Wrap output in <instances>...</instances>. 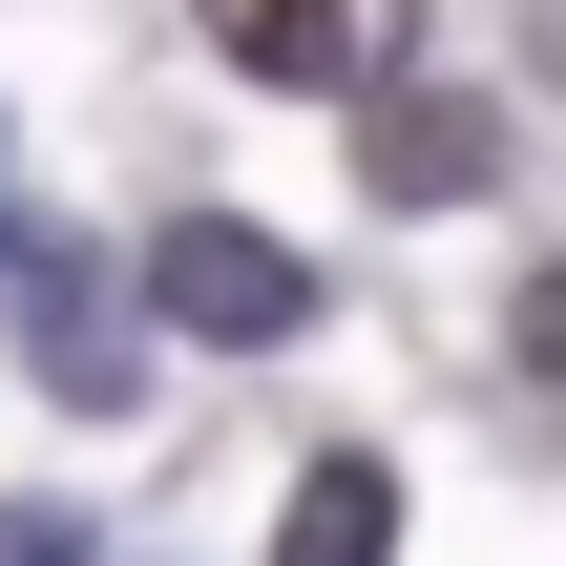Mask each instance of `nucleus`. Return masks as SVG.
Instances as JSON below:
<instances>
[{
	"instance_id": "nucleus-2",
	"label": "nucleus",
	"mask_w": 566,
	"mask_h": 566,
	"mask_svg": "<svg viewBox=\"0 0 566 566\" xmlns=\"http://www.w3.org/2000/svg\"><path fill=\"white\" fill-rule=\"evenodd\" d=\"M399 21L420 0H210V63L231 84H294V105H378L399 84Z\"/></svg>"
},
{
	"instance_id": "nucleus-4",
	"label": "nucleus",
	"mask_w": 566,
	"mask_h": 566,
	"mask_svg": "<svg viewBox=\"0 0 566 566\" xmlns=\"http://www.w3.org/2000/svg\"><path fill=\"white\" fill-rule=\"evenodd\" d=\"M21 357H42V399H63V420H126V378H147V357H126V273H105L84 231H42V252H21Z\"/></svg>"
},
{
	"instance_id": "nucleus-5",
	"label": "nucleus",
	"mask_w": 566,
	"mask_h": 566,
	"mask_svg": "<svg viewBox=\"0 0 566 566\" xmlns=\"http://www.w3.org/2000/svg\"><path fill=\"white\" fill-rule=\"evenodd\" d=\"M273 566H399V462H357V441H336V462L294 483V525H273Z\"/></svg>"
},
{
	"instance_id": "nucleus-1",
	"label": "nucleus",
	"mask_w": 566,
	"mask_h": 566,
	"mask_svg": "<svg viewBox=\"0 0 566 566\" xmlns=\"http://www.w3.org/2000/svg\"><path fill=\"white\" fill-rule=\"evenodd\" d=\"M147 315H168V336L273 357V336H315V273H294L252 210H168V231H147Z\"/></svg>"
},
{
	"instance_id": "nucleus-3",
	"label": "nucleus",
	"mask_w": 566,
	"mask_h": 566,
	"mask_svg": "<svg viewBox=\"0 0 566 566\" xmlns=\"http://www.w3.org/2000/svg\"><path fill=\"white\" fill-rule=\"evenodd\" d=\"M357 189H378V210H483V189H504V105L399 63V84L357 105Z\"/></svg>"
},
{
	"instance_id": "nucleus-6",
	"label": "nucleus",
	"mask_w": 566,
	"mask_h": 566,
	"mask_svg": "<svg viewBox=\"0 0 566 566\" xmlns=\"http://www.w3.org/2000/svg\"><path fill=\"white\" fill-rule=\"evenodd\" d=\"M0 566H84V525L63 504H0Z\"/></svg>"
}]
</instances>
